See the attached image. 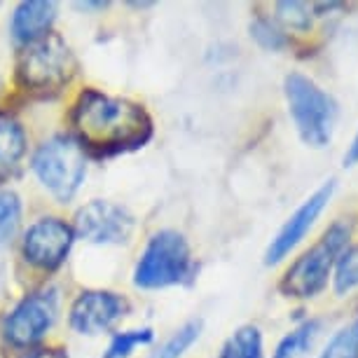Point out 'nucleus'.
<instances>
[{
  "mask_svg": "<svg viewBox=\"0 0 358 358\" xmlns=\"http://www.w3.org/2000/svg\"><path fill=\"white\" fill-rule=\"evenodd\" d=\"M73 129L80 143L99 155L134 150L152 136V120L129 99L87 90L73 108Z\"/></svg>",
  "mask_w": 358,
  "mask_h": 358,
  "instance_id": "obj_1",
  "label": "nucleus"
},
{
  "mask_svg": "<svg viewBox=\"0 0 358 358\" xmlns=\"http://www.w3.org/2000/svg\"><path fill=\"white\" fill-rule=\"evenodd\" d=\"M76 71L78 62L69 43L57 33H47L22 47L15 73L19 87L26 92L54 94L71 83Z\"/></svg>",
  "mask_w": 358,
  "mask_h": 358,
  "instance_id": "obj_2",
  "label": "nucleus"
},
{
  "mask_svg": "<svg viewBox=\"0 0 358 358\" xmlns=\"http://www.w3.org/2000/svg\"><path fill=\"white\" fill-rule=\"evenodd\" d=\"M283 94L300 138L309 148H326L335 134L337 113H340L337 101L302 73L286 76Z\"/></svg>",
  "mask_w": 358,
  "mask_h": 358,
  "instance_id": "obj_3",
  "label": "nucleus"
},
{
  "mask_svg": "<svg viewBox=\"0 0 358 358\" xmlns=\"http://www.w3.org/2000/svg\"><path fill=\"white\" fill-rule=\"evenodd\" d=\"M192 272V255L185 236L173 229L152 234L134 269V283L138 288H166L183 283Z\"/></svg>",
  "mask_w": 358,
  "mask_h": 358,
  "instance_id": "obj_4",
  "label": "nucleus"
},
{
  "mask_svg": "<svg viewBox=\"0 0 358 358\" xmlns=\"http://www.w3.org/2000/svg\"><path fill=\"white\" fill-rule=\"evenodd\" d=\"M33 171L54 199H73L87 173L83 145L69 136H54L45 141L33 157Z\"/></svg>",
  "mask_w": 358,
  "mask_h": 358,
  "instance_id": "obj_5",
  "label": "nucleus"
},
{
  "mask_svg": "<svg viewBox=\"0 0 358 358\" xmlns=\"http://www.w3.org/2000/svg\"><path fill=\"white\" fill-rule=\"evenodd\" d=\"M349 229L333 225L316 244L297 258L286 269L279 283L281 293L286 297H314L321 293L328 283L330 269L335 267L337 255L344 251Z\"/></svg>",
  "mask_w": 358,
  "mask_h": 358,
  "instance_id": "obj_6",
  "label": "nucleus"
},
{
  "mask_svg": "<svg viewBox=\"0 0 358 358\" xmlns=\"http://www.w3.org/2000/svg\"><path fill=\"white\" fill-rule=\"evenodd\" d=\"M59 312L57 290H40L29 297H24L5 319L3 333L15 347H31L38 340H43L47 330L54 326Z\"/></svg>",
  "mask_w": 358,
  "mask_h": 358,
  "instance_id": "obj_7",
  "label": "nucleus"
},
{
  "mask_svg": "<svg viewBox=\"0 0 358 358\" xmlns=\"http://www.w3.org/2000/svg\"><path fill=\"white\" fill-rule=\"evenodd\" d=\"M73 239H76V232L64 220L40 218L24 234V258L31 265L50 272V269H57L69 258Z\"/></svg>",
  "mask_w": 358,
  "mask_h": 358,
  "instance_id": "obj_8",
  "label": "nucleus"
},
{
  "mask_svg": "<svg viewBox=\"0 0 358 358\" xmlns=\"http://www.w3.org/2000/svg\"><path fill=\"white\" fill-rule=\"evenodd\" d=\"M134 218L113 201H90L76 215V232L90 244H122L129 239Z\"/></svg>",
  "mask_w": 358,
  "mask_h": 358,
  "instance_id": "obj_9",
  "label": "nucleus"
},
{
  "mask_svg": "<svg viewBox=\"0 0 358 358\" xmlns=\"http://www.w3.org/2000/svg\"><path fill=\"white\" fill-rule=\"evenodd\" d=\"M333 192H335V180H328V183H323L319 190L314 194H309V197L290 213V218L283 222L281 229L272 239V244L267 246L265 265H276V262H281L302 239H305V234L312 229V225L321 215V211L328 206Z\"/></svg>",
  "mask_w": 358,
  "mask_h": 358,
  "instance_id": "obj_10",
  "label": "nucleus"
},
{
  "mask_svg": "<svg viewBox=\"0 0 358 358\" xmlns=\"http://www.w3.org/2000/svg\"><path fill=\"white\" fill-rule=\"evenodd\" d=\"M127 302L110 290H87L73 302L71 326L80 335H99L124 316Z\"/></svg>",
  "mask_w": 358,
  "mask_h": 358,
  "instance_id": "obj_11",
  "label": "nucleus"
},
{
  "mask_svg": "<svg viewBox=\"0 0 358 358\" xmlns=\"http://www.w3.org/2000/svg\"><path fill=\"white\" fill-rule=\"evenodd\" d=\"M54 19H57V5L45 3V0H31V3H19L15 15H12V36L19 43H33L50 33Z\"/></svg>",
  "mask_w": 358,
  "mask_h": 358,
  "instance_id": "obj_12",
  "label": "nucleus"
},
{
  "mask_svg": "<svg viewBox=\"0 0 358 358\" xmlns=\"http://www.w3.org/2000/svg\"><path fill=\"white\" fill-rule=\"evenodd\" d=\"M26 152V134L15 120H0V180L10 178L19 169Z\"/></svg>",
  "mask_w": 358,
  "mask_h": 358,
  "instance_id": "obj_13",
  "label": "nucleus"
},
{
  "mask_svg": "<svg viewBox=\"0 0 358 358\" xmlns=\"http://www.w3.org/2000/svg\"><path fill=\"white\" fill-rule=\"evenodd\" d=\"M220 358H262V335L255 326H241L229 335Z\"/></svg>",
  "mask_w": 358,
  "mask_h": 358,
  "instance_id": "obj_14",
  "label": "nucleus"
},
{
  "mask_svg": "<svg viewBox=\"0 0 358 358\" xmlns=\"http://www.w3.org/2000/svg\"><path fill=\"white\" fill-rule=\"evenodd\" d=\"M316 333H319V321H307V323H302V326H297L293 333H288L279 342V347H276V351H274V358L300 356L302 351H307L309 347H312Z\"/></svg>",
  "mask_w": 358,
  "mask_h": 358,
  "instance_id": "obj_15",
  "label": "nucleus"
},
{
  "mask_svg": "<svg viewBox=\"0 0 358 358\" xmlns=\"http://www.w3.org/2000/svg\"><path fill=\"white\" fill-rule=\"evenodd\" d=\"M201 333V321H187L185 326H180L162 347L155 351L150 358H180L187 349L192 347L194 340Z\"/></svg>",
  "mask_w": 358,
  "mask_h": 358,
  "instance_id": "obj_16",
  "label": "nucleus"
},
{
  "mask_svg": "<svg viewBox=\"0 0 358 358\" xmlns=\"http://www.w3.org/2000/svg\"><path fill=\"white\" fill-rule=\"evenodd\" d=\"M319 358H358V319L337 330Z\"/></svg>",
  "mask_w": 358,
  "mask_h": 358,
  "instance_id": "obj_17",
  "label": "nucleus"
},
{
  "mask_svg": "<svg viewBox=\"0 0 358 358\" xmlns=\"http://www.w3.org/2000/svg\"><path fill=\"white\" fill-rule=\"evenodd\" d=\"M358 286V246L344 248L335 260V293H349Z\"/></svg>",
  "mask_w": 358,
  "mask_h": 358,
  "instance_id": "obj_18",
  "label": "nucleus"
},
{
  "mask_svg": "<svg viewBox=\"0 0 358 358\" xmlns=\"http://www.w3.org/2000/svg\"><path fill=\"white\" fill-rule=\"evenodd\" d=\"M19 218H22V204L15 192L0 190V246L8 244L15 236Z\"/></svg>",
  "mask_w": 358,
  "mask_h": 358,
  "instance_id": "obj_19",
  "label": "nucleus"
},
{
  "mask_svg": "<svg viewBox=\"0 0 358 358\" xmlns=\"http://www.w3.org/2000/svg\"><path fill=\"white\" fill-rule=\"evenodd\" d=\"M152 340L150 328H138V330H124L113 337L110 347L106 351V358H127L136 347H143Z\"/></svg>",
  "mask_w": 358,
  "mask_h": 358,
  "instance_id": "obj_20",
  "label": "nucleus"
},
{
  "mask_svg": "<svg viewBox=\"0 0 358 358\" xmlns=\"http://www.w3.org/2000/svg\"><path fill=\"white\" fill-rule=\"evenodd\" d=\"M309 10L305 3H279L276 5V17L281 19L283 24L290 26V29H297V31H305L309 29Z\"/></svg>",
  "mask_w": 358,
  "mask_h": 358,
  "instance_id": "obj_21",
  "label": "nucleus"
},
{
  "mask_svg": "<svg viewBox=\"0 0 358 358\" xmlns=\"http://www.w3.org/2000/svg\"><path fill=\"white\" fill-rule=\"evenodd\" d=\"M251 36L262 47H267V50H279V47H283V36L269 22H255L251 26Z\"/></svg>",
  "mask_w": 358,
  "mask_h": 358,
  "instance_id": "obj_22",
  "label": "nucleus"
},
{
  "mask_svg": "<svg viewBox=\"0 0 358 358\" xmlns=\"http://www.w3.org/2000/svg\"><path fill=\"white\" fill-rule=\"evenodd\" d=\"M17 358H62L57 354V351H52V349H29V351H24L22 356H17Z\"/></svg>",
  "mask_w": 358,
  "mask_h": 358,
  "instance_id": "obj_23",
  "label": "nucleus"
},
{
  "mask_svg": "<svg viewBox=\"0 0 358 358\" xmlns=\"http://www.w3.org/2000/svg\"><path fill=\"white\" fill-rule=\"evenodd\" d=\"M354 164H358V131H356L354 141H351L347 155H344V166H354Z\"/></svg>",
  "mask_w": 358,
  "mask_h": 358,
  "instance_id": "obj_24",
  "label": "nucleus"
}]
</instances>
